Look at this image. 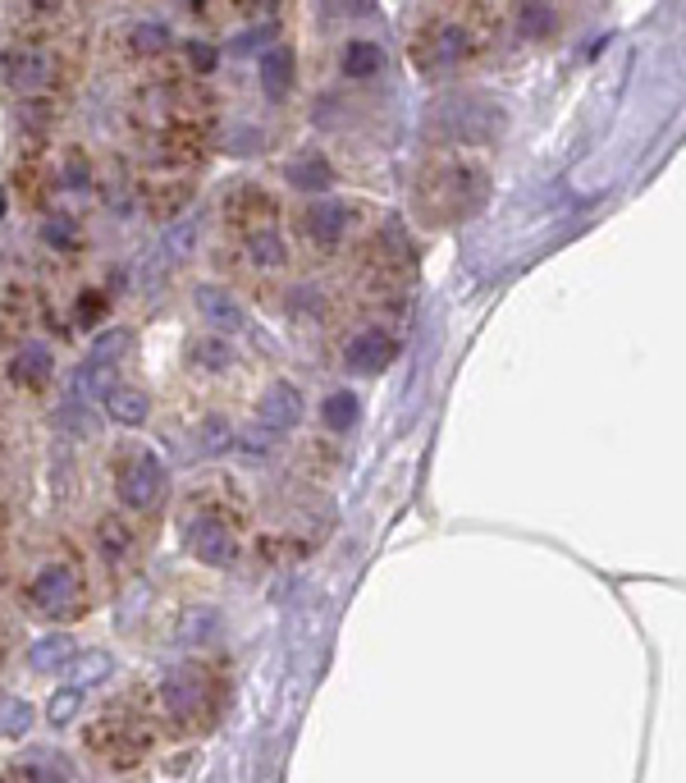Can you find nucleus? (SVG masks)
Returning <instances> with one entry per match:
<instances>
[{
  "mask_svg": "<svg viewBox=\"0 0 686 783\" xmlns=\"http://www.w3.org/2000/svg\"><path fill=\"white\" fill-rule=\"evenodd\" d=\"M42 239L51 243V248H74L83 234H78V220L74 216H46L42 220Z\"/></svg>",
  "mask_w": 686,
  "mask_h": 783,
  "instance_id": "bb28decb",
  "label": "nucleus"
},
{
  "mask_svg": "<svg viewBox=\"0 0 686 783\" xmlns=\"http://www.w3.org/2000/svg\"><path fill=\"white\" fill-rule=\"evenodd\" d=\"M266 37H270V28H252V33H243V37L234 42V51H257V46L266 42Z\"/></svg>",
  "mask_w": 686,
  "mask_h": 783,
  "instance_id": "2f4dec72",
  "label": "nucleus"
},
{
  "mask_svg": "<svg viewBox=\"0 0 686 783\" xmlns=\"http://www.w3.org/2000/svg\"><path fill=\"white\" fill-rule=\"evenodd\" d=\"M78 710H83V683H69V687H60V692H51L46 719H51L55 729H65V724L78 719Z\"/></svg>",
  "mask_w": 686,
  "mask_h": 783,
  "instance_id": "393cba45",
  "label": "nucleus"
},
{
  "mask_svg": "<svg viewBox=\"0 0 686 783\" xmlns=\"http://www.w3.org/2000/svg\"><path fill=\"white\" fill-rule=\"evenodd\" d=\"M284 179H289L293 188H302V193H325V188L334 184V165L325 161L321 152H302L284 165Z\"/></svg>",
  "mask_w": 686,
  "mask_h": 783,
  "instance_id": "2eb2a0df",
  "label": "nucleus"
},
{
  "mask_svg": "<svg viewBox=\"0 0 686 783\" xmlns=\"http://www.w3.org/2000/svg\"><path fill=\"white\" fill-rule=\"evenodd\" d=\"M115 495L124 509L142 513V509H156L165 495V463L151 449H138L133 458L119 463V477H115Z\"/></svg>",
  "mask_w": 686,
  "mask_h": 783,
  "instance_id": "f03ea898",
  "label": "nucleus"
},
{
  "mask_svg": "<svg viewBox=\"0 0 686 783\" xmlns=\"http://www.w3.org/2000/svg\"><path fill=\"white\" fill-rule=\"evenodd\" d=\"M380 69H385V51L376 42L357 37V42L343 46V74L348 78H376Z\"/></svg>",
  "mask_w": 686,
  "mask_h": 783,
  "instance_id": "a211bd4d",
  "label": "nucleus"
},
{
  "mask_svg": "<svg viewBox=\"0 0 686 783\" xmlns=\"http://www.w3.org/2000/svg\"><path fill=\"white\" fill-rule=\"evenodd\" d=\"M33 733V706L23 696H0V738H23Z\"/></svg>",
  "mask_w": 686,
  "mask_h": 783,
  "instance_id": "5701e85b",
  "label": "nucleus"
},
{
  "mask_svg": "<svg viewBox=\"0 0 686 783\" xmlns=\"http://www.w3.org/2000/svg\"><path fill=\"white\" fill-rule=\"evenodd\" d=\"M440 120L453 142H490L499 133V124H504V115L481 97H458L449 106H440Z\"/></svg>",
  "mask_w": 686,
  "mask_h": 783,
  "instance_id": "20e7f679",
  "label": "nucleus"
},
{
  "mask_svg": "<svg viewBox=\"0 0 686 783\" xmlns=\"http://www.w3.org/2000/svg\"><path fill=\"white\" fill-rule=\"evenodd\" d=\"M69 669H74V683H101V678L115 674V660H110V651H87V655H74L69 660Z\"/></svg>",
  "mask_w": 686,
  "mask_h": 783,
  "instance_id": "a878e982",
  "label": "nucleus"
},
{
  "mask_svg": "<svg viewBox=\"0 0 686 783\" xmlns=\"http://www.w3.org/2000/svg\"><path fill=\"white\" fill-rule=\"evenodd\" d=\"M188 550H193L202 564H211V568H229L238 559V541H234V532H229L220 518H197L193 527H188Z\"/></svg>",
  "mask_w": 686,
  "mask_h": 783,
  "instance_id": "39448f33",
  "label": "nucleus"
},
{
  "mask_svg": "<svg viewBox=\"0 0 686 783\" xmlns=\"http://www.w3.org/2000/svg\"><path fill=\"white\" fill-rule=\"evenodd\" d=\"M348 371H362V376H380V371L389 367V362L398 358V339L389 335V330H357L353 339H348Z\"/></svg>",
  "mask_w": 686,
  "mask_h": 783,
  "instance_id": "423d86ee",
  "label": "nucleus"
},
{
  "mask_svg": "<svg viewBox=\"0 0 686 783\" xmlns=\"http://www.w3.org/2000/svg\"><path fill=\"white\" fill-rule=\"evenodd\" d=\"M197 312L206 316V326H211L215 335H238V330L247 326V312L234 303V294L220 289V284H202V289H197Z\"/></svg>",
  "mask_w": 686,
  "mask_h": 783,
  "instance_id": "9d476101",
  "label": "nucleus"
},
{
  "mask_svg": "<svg viewBox=\"0 0 686 783\" xmlns=\"http://www.w3.org/2000/svg\"><path fill=\"white\" fill-rule=\"evenodd\" d=\"M293 69H298V55L293 46H270L261 55V92L266 101H284L293 92Z\"/></svg>",
  "mask_w": 686,
  "mask_h": 783,
  "instance_id": "f8f14e48",
  "label": "nucleus"
},
{
  "mask_svg": "<svg viewBox=\"0 0 686 783\" xmlns=\"http://www.w3.org/2000/svg\"><path fill=\"white\" fill-rule=\"evenodd\" d=\"M133 348V335L129 330H101L97 339H92V348H87V358L83 362H92V367H115L124 353Z\"/></svg>",
  "mask_w": 686,
  "mask_h": 783,
  "instance_id": "412c9836",
  "label": "nucleus"
},
{
  "mask_svg": "<svg viewBox=\"0 0 686 783\" xmlns=\"http://www.w3.org/2000/svg\"><path fill=\"white\" fill-rule=\"evenodd\" d=\"M481 197H485L481 170H472V165H444V170H435V179H430V216L458 220V216L481 207Z\"/></svg>",
  "mask_w": 686,
  "mask_h": 783,
  "instance_id": "f257e3e1",
  "label": "nucleus"
},
{
  "mask_svg": "<svg viewBox=\"0 0 686 783\" xmlns=\"http://www.w3.org/2000/svg\"><path fill=\"white\" fill-rule=\"evenodd\" d=\"M101 312H106V298H101V294H87L83 303H78V321H83V326H92Z\"/></svg>",
  "mask_w": 686,
  "mask_h": 783,
  "instance_id": "7c9ffc66",
  "label": "nucleus"
},
{
  "mask_svg": "<svg viewBox=\"0 0 686 783\" xmlns=\"http://www.w3.org/2000/svg\"><path fill=\"white\" fill-rule=\"evenodd\" d=\"M60 426H69V431H78V435H92V422H87V413H83V403H74L69 413H60L55 417Z\"/></svg>",
  "mask_w": 686,
  "mask_h": 783,
  "instance_id": "c756f323",
  "label": "nucleus"
},
{
  "mask_svg": "<svg viewBox=\"0 0 686 783\" xmlns=\"http://www.w3.org/2000/svg\"><path fill=\"white\" fill-rule=\"evenodd\" d=\"M188 358H193L202 371H225L229 362H234V353H229L225 335H202L193 348H188Z\"/></svg>",
  "mask_w": 686,
  "mask_h": 783,
  "instance_id": "b1692460",
  "label": "nucleus"
},
{
  "mask_svg": "<svg viewBox=\"0 0 686 783\" xmlns=\"http://www.w3.org/2000/svg\"><path fill=\"white\" fill-rule=\"evenodd\" d=\"M170 46V33H165V23H138L133 28V51L138 55H156Z\"/></svg>",
  "mask_w": 686,
  "mask_h": 783,
  "instance_id": "cd10ccee",
  "label": "nucleus"
},
{
  "mask_svg": "<svg viewBox=\"0 0 686 783\" xmlns=\"http://www.w3.org/2000/svg\"><path fill=\"white\" fill-rule=\"evenodd\" d=\"M302 413H307V408H302V390H298V385H289V381H270L266 394H261V403H257L261 426L275 431V435L293 431V426L302 422Z\"/></svg>",
  "mask_w": 686,
  "mask_h": 783,
  "instance_id": "0eeeda50",
  "label": "nucleus"
},
{
  "mask_svg": "<svg viewBox=\"0 0 686 783\" xmlns=\"http://www.w3.org/2000/svg\"><path fill=\"white\" fill-rule=\"evenodd\" d=\"M302 229H307V239L316 243V248H334V243L348 234V207L325 197V202L307 207V216H302Z\"/></svg>",
  "mask_w": 686,
  "mask_h": 783,
  "instance_id": "9b49d317",
  "label": "nucleus"
},
{
  "mask_svg": "<svg viewBox=\"0 0 686 783\" xmlns=\"http://www.w3.org/2000/svg\"><path fill=\"white\" fill-rule=\"evenodd\" d=\"M357 417H362V403H357V394H348V390H334L330 399L321 403V422L330 426V431H353Z\"/></svg>",
  "mask_w": 686,
  "mask_h": 783,
  "instance_id": "aec40b11",
  "label": "nucleus"
},
{
  "mask_svg": "<svg viewBox=\"0 0 686 783\" xmlns=\"http://www.w3.org/2000/svg\"><path fill=\"white\" fill-rule=\"evenodd\" d=\"M10 376L19 385H28V390H42V385L55 376V353L46 344H37V339L33 344H23L10 362Z\"/></svg>",
  "mask_w": 686,
  "mask_h": 783,
  "instance_id": "ddd939ff",
  "label": "nucleus"
},
{
  "mask_svg": "<svg viewBox=\"0 0 686 783\" xmlns=\"http://www.w3.org/2000/svg\"><path fill=\"white\" fill-rule=\"evenodd\" d=\"M69 179H74V184H69V188H87V165L78 161V156H74V161H69Z\"/></svg>",
  "mask_w": 686,
  "mask_h": 783,
  "instance_id": "473e14b6",
  "label": "nucleus"
},
{
  "mask_svg": "<svg viewBox=\"0 0 686 783\" xmlns=\"http://www.w3.org/2000/svg\"><path fill=\"white\" fill-rule=\"evenodd\" d=\"M165 706H170L174 719H197L206 710V696H211V683H206L202 669H174L165 678Z\"/></svg>",
  "mask_w": 686,
  "mask_h": 783,
  "instance_id": "6e6552de",
  "label": "nucleus"
},
{
  "mask_svg": "<svg viewBox=\"0 0 686 783\" xmlns=\"http://www.w3.org/2000/svg\"><path fill=\"white\" fill-rule=\"evenodd\" d=\"M481 37L467 28V23H435L426 33V42L417 46V60L421 69H449V65H462V60H472Z\"/></svg>",
  "mask_w": 686,
  "mask_h": 783,
  "instance_id": "7ed1b4c3",
  "label": "nucleus"
},
{
  "mask_svg": "<svg viewBox=\"0 0 686 783\" xmlns=\"http://www.w3.org/2000/svg\"><path fill=\"white\" fill-rule=\"evenodd\" d=\"M5 74H10V83L19 87V92H37V87L51 78V60H46L42 51H23V46H14V51L5 55Z\"/></svg>",
  "mask_w": 686,
  "mask_h": 783,
  "instance_id": "dca6fc26",
  "label": "nucleus"
},
{
  "mask_svg": "<svg viewBox=\"0 0 686 783\" xmlns=\"http://www.w3.org/2000/svg\"><path fill=\"white\" fill-rule=\"evenodd\" d=\"M558 28V14L549 0H522L517 5V33L531 37V42H540V37H549Z\"/></svg>",
  "mask_w": 686,
  "mask_h": 783,
  "instance_id": "6ab92c4d",
  "label": "nucleus"
},
{
  "mask_svg": "<svg viewBox=\"0 0 686 783\" xmlns=\"http://www.w3.org/2000/svg\"><path fill=\"white\" fill-rule=\"evenodd\" d=\"M74 655H78V646L69 632H46V637H37V642L28 646V669H33V674H55V669H65Z\"/></svg>",
  "mask_w": 686,
  "mask_h": 783,
  "instance_id": "4468645a",
  "label": "nucleus"
},
{
  "mask_svg": "<svg viewBox=\"0 0 686 783\" xmlns=\"http://www.w3.org/2000/svg\"><path fill=\"white\" fill-rule=\"evenodd\" d=\"M28 596H33V605L46 609V614H65V609L78 600V577H74V568H65V564H46L42 573L33 577Z\"/></svg>",
  "mask_w": 686,
  "mask_h": 783,
  "instance_id": "1a4fd4ad",
  "label": "nucleus"
},
{
  "mask_svg": "<svg viewBox=\"0 0 686 783\" xmlns=\"http://www.w3.org/2000/svg\"><path fill=\"white\" fill-rule=\"evenodd\" d=\"M183 51H188V60H193L197 74H211L215 60H220V55H215V46H206V42H188Z\"/></svg>",
  "mask_w": 686,
  "mask_h": 783,
  "instance_id": "c85d7f7f",
  "label": "nucleus"
},
{
  "mask_svg": "<svg viewBox=\"0 0 686 783\" xmlns=\"http://www.w3.org/2000/svg\"><path fill=\"white\" fill-rule=\"evenodd\" d=\"M0 211H5V202H0Z\"/></svg>",
  "mask_w": 686,
  "mask_h": 783,
  "instance_id": "72a5a7b5",
  "label": "nucleus"
},
{
  "mask_svg": "<svg viewBox=\"0 0 686 783\" xmlns=\"http://www.w3.org/2000/svg\"><path fill=\"white\" fill-rule=\"evenodd\" d=\"M101 403H106L110 422H115V426H129V431L151 417V399L142 390H129V385H115V390H110Z\"/></svg>",
  "mask_w": 686,
  "mask_h": 783,
  "instance_id": "f3484780",
  "label": "nucleus"
},
{
  "mask_svg": "<svg viewBox=\"0 0 686 783\" xmlns=\"http://www.w3.org/2000/svg\"><path fill=\"white\" fill-rule=\"evenodd\" d=\"M247 257L257 261V266H284L289 248L279 239L275 229H247Z\"/></svg>",
  "mask_w": 686,
  "mask_h": 783,
  "instance_id": "4be33fe9",
  "label": "nucleus"
}]
</instances>
